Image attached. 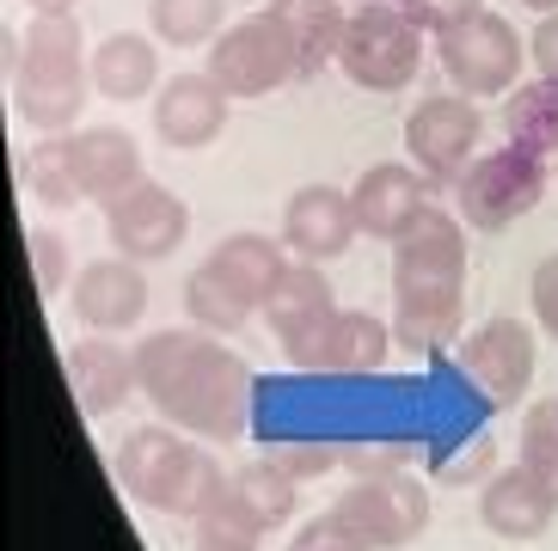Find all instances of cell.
Segmentation results:
<instances>
[{
  "instance_id": "3957f363",
  "label": "cell",
  "mask_w": 558,
  "mask_h": 551,
  "mask_svg": "<svg viewBox=\"0 0 558 551\" xmlns=\"http://www.w3.org/2000/svg\"><path fill=\"white\" fill-rule=\"evenodd\" d=\"M111 478L130 503L172 515V521H197L228 490L221 460L203 441H184V429H172V423H142L130 436H117Z\"/></svg>"
},
{
  "instance_id": "ab89813d",
  "label": "cell",
  "mask_w": 558,
  "mask_h": 551,
  "mask_svg": "<svg viewBox=\"0 0 558 551\" xmlns=\"http://www.w3.org/2000/svg\"><path fill=\"white\" fill-rule=\"evenodd\" d=\"M25 7H32V13H74L81 0H25Z\"/></svg>"
},
{
  "instance_id": "e0dca14e",
  "label": "cell",
  "mask_w": 558,
  "mask_h": 551,
  "mask_svg": "<svg viewBox=\"0 0 558 551\" xmlns=\"http://www.w3.org/2000/svg\"><path fill=\"white\" fill-rule=\"evenodd\" d=\"M154 130L179 154L209 147L215 135L228 130V93H221V81H215L209 68L203 74H172L160 86V98H154Z\"/></svg>"
},
{
  "instance_id": "cb8c5ba5",
  "label": "cell",
  "mask_w": 558,
  "mask_h": 551,
  "mask_svg": "<svg viewBox=\"0 0 558 551\" xmlns=\"http://www.w3.org/2000/svg\"><path fill=\"white\" fill-rule=\"evenodd\" d=\"M160 81V49L142 32H111L99 49H93V93L111 98V105H135L148 98Z\"/></svg>"
},
{
  "instance_id": "7402d4cb",
  "label": "cell",
  "mask_w": 558,
  "mask_h": 551,
  "mask_svg": "<svg viewBox=\"0 0 558 551\" xmlns=\"http://www.w3.org/2000/svg\"><path fill=\"white\" fill-rule=\"evenodd\" d=\"M466 325V289H405L393 294V338L411 356H442L448 343H460Z\"/></svg>"
},
{
  "instance_id": "d6986e66",
  "label": "cell",
  "mask_w": 558,
  "mask_h": 551,
  "mask_svg": "<svg viewBox=\"0 0 558 551\" xmlns=\"http://www.w3.org/2000/svg\"><path fill=\"white\" fill-rule=\"evenodd\" d=\"M553 515H558V490L522 460L504 466L492 485L478 490V521L497 539H541L553 527Z\"/></svg>"
},
{
  "instance_id": "484cf974",
  "label": "cell",
  "mask_w": 558,
  "mask_h": 551,
  "mask_svg": "<svg viewBox=\"0 0 558 551\" xmlns=\"http://www.w3.org/2000/svg\"><path fill=\"white\" fill-rule=\"evenodd\" d=\"M270 13L289 25V37L301 44V68L319 74V68L338 56L344 44V13H338V0H270Z\"/></svg>"
},
{
  "instance_id": "44dd1931",
  "label": "cell",
  "mask_w": 558,
  "mask_h": 551,
  "mask_svg": "<svg viewBox=\"0 0 558 551\" xmlns=\"http://www.w3.org/2000/svg\"><path fill=\"white\" fill-rule=\"evenodd\" d=\"M393 343H399L393 325H380L375 313H362V307H338V319L326 325V338L307 350L301 368H313V374H375V368H387Z\"/></svg>"
},
{
  "instance_id": "7c38bea8",
  "label": "cell",
  "mask_w": 558,
  "mask_h": 551,
  "mask_svg": "<svg viewBox=\"0 0 558 551\" xmlns=\"http://www.w3.org/2000/svg\"><path fill=\"white\" fill-rule=\"evenodd\" d=\"M405 289H466V221L429 203L393 240V294Z\"/></svg>"
},
{
  "instance_id": "d6a6232c",
  "label": "cell",
  "mask_w": 558,
  "mask_h": 551,
  "mask_svg": "<svg viewBox=\"0 0 558 551\" xmlns=\"http://www.w3.org/2000/svg\"><path fill=\"white\" fill-rule=\"evenodd\" d=\"M264 454L277 460L289 478H326L331 466H344V448H331V441H301V436H277V441H264Z\"/></svg>"
},
{
  "instance_id": "7a4b0ae2",
  "label": "cell",
  "mask_w": 558,
  "mask_h": 551,
  "mask_svg": "<svg viewBox=\"0 0 558 551\" xmlns=\"http://www.w3.org/2000/svg\"><path fill=\"white\" fill-rule=\"evenodd\" d=\"M86 86H93V62L81 49L74 13H32L25 32L7 37V93L37 135L74 130L86 111Z\"/></svg>"
},
{
  "instance_id": "60d3db41",
  "label": "cell",
  "mask_w": 558,
  "mask_h": 551,
  "mask_svg": "<svg viewBox=\"0 0 558 551\" xmlns=\"http://www.w3.org/2000/svg\"><path fill=\"white\" fill-rule=\"evenodd\" d=\"M527 7H534V13H558V0H527Z\"/></svg>"
},
{
  "instance_id": "5bb4252c",
  "label": "cell",
  "mask_w": 558,
  "mask_h": 551,
  "mask_svg": "<svg viewBox=\"0 0 558 551\" xmlns=\"http://www.w3.org/2000/svg\"><path fill=\"white\" fill-rule=\"evenodd\" d=\"M68 147V172H74V191L86 203H111L123 196L130 184H142V147H135L130 130H117V123H86V130H68L62 135Z\"/></svg>"
},
{
  "instance_id": "6da1fadb",
  "label": "cell",
  "mask_w": 558,
  "mask_h": 551,
  "mask_svg": "<svg viewBox=\"0 0 558 551\" xmlns=\"http://www.w3.org/2000/svg\"><path fill=\"white\" fill-rule=\"evenodd\" d=\"M135 387L172 429L197 441H240L252 423V368L203 325L135 343Z\"/></svg>"
},
{
  "instance_id": "b9f144b4",
  "label": "cell",
  "mask_w": 558,
  "mask_h": 551,
  "mask_svg": "<svg viewBox=\"0 0 558 551\" xmlns=\"http://www.w3.org/2000/svg\"><path fill=\"white\" fill-rule=\"evenodd\" d=\"M553 184H558V172H553Z\"/></svg>"
},
{
  "instance_id": "f1b7e54d",
  "label": "cell",
  "mask_w": 558,
  "mask_h": 551,
  "mask_svg": "<svg viewBox=\"0 0 558 551\" xmlns=\"http://www.w3.org/2000/svg\"><path fill=\"white\" fill-rule=\"evenodd\" d=\"M13 172H19V184H25V196L50 203V209H68V203H81V191H74V172H68V147H62V135H37V142L13 160Z\"/></svg>"
},
{
  "instance_id": "ffe728a7",
  "label": "cell",
  "mask_w": 558,
  "mask_h": 551,
  "mask_svg": "<svg viewBox=\"0 0 558 551\" xmlns=\"http://www.w3.org/2000/svg\"><path fill=\"white\" fill-rule=\"evenodd\" d=\"M62 374H68V392H74L81 417H111L130 392H142V387H135V356L123 350V343H111L105 331L68 343Z\"/></svg>"
},
{
  "instance_id": "8fae6325",
  "label": "cell",
  "mask_w": 558,
  "mask_h": 551,
  "mask_svg": "<svg viewBox=\"0 0 558 551\" xmlns=\"http://www.w3.org/2000/svg\"><path fill=\"white\" fill-rule=\"evenodd\" d=\"M454 356H460V374H466L492 405H515L527 392V380H534V368H541L534 331H527L522 319H509V313L485 319L473 338H460Z\"/></svg>"
},
{
  "instance_id": "ba28073f",
  "label": "cell",
  "mask_w": 558,
  "mask_h": 551,
  "mask_svg": "<svg viewBox=\"0 0 558 551\" xmlns=\"http://www.w3.org/2000/svg\"><path fill=\"white\" fill-rule=\"evenodd\" d=\"M436 56H442V74L454 81V93L466 98H509L522 86V32L492 7L436 37Z\"/></svg>"
},
{
  "instance_id": "4fadbf2b",
  "label": "cell",
  "mask_w": 558,
  "mask_h": 551,
  "mask_svg": "<svg viewBox=\"0 0 558 551\" xmlns=\"http://www.w3.org/2000/svg\"><path fill=\"white\" fill-rule=\"evenodd\" d=\"M356 233V203H350V191H331V184H301L282 209V240L301 264H338Z\"/></svg>"
},
{
  "instance_id": "4316f807",
  "label": "cell",
  "mask_w": 558,
  "mask_h": 551,
  "mask_svg": "<svg viewBox=\"0 0 558 551\" xmlns=\"http://www.w3.org/2000/svg\"><path fill=\"white\" fill-rule=\"evenodd\" d=\"M191 527H197V539H191L197 551H258L264 534H270L258 509L233 490V478H228V490H221V497H215L197 521H191Z\"/></svg>"
},
{
  "instance_id": "9c48e42d",
  "label": "cell",
  "mask_w": 558,
  "mask_h": 551,
  "mask_svg": "<svg viewBox=\"0 0 558 551\" xmlns=\"http://www.w3.org/2000/svg\"><path fill=\"white\" fill-rule=\"evenodd\" d=\"M105 233H111L117 258H135V264H160L172 258L191 233V209H184L179 191H166L160 179H142L130 184L123 196L105 203Z\"/></svg>"
},
{
  "instance_id": "f546056e",
  "label": "cell",
  "mask_w": 558,
  "mask_h": 551,
  "mask_svg": "<svg viewBox=\"0 0 558 551\" xmlns=\"http://www.w3.org/2000/svg\"><path fill=\"white\" fill-rule=\"evenodd\" d=\"M233 490L264 515V527H282V521H295V509H301V478H289L270 454L246 460V466L233 472Z\"/></svg>"
},
{
  "instance_id": "8992f818",
  "label": "cell",
  "mask_w": 558,
  "mask_h": 551,
  "mask_svg": "<svg viewBox=\"0 0 558 551\" xmlns=\"http://www.w3.org/2000/svg\"><path fill=\"white\" fill-rule=\"evenodd\" d=\"M209 74L221 81L228 98H264L277 93L289 81H307V68H301V44L289 37L270 7L252 19H233L228 32L209 44Z\"/></svg>"
},
{
  "instance_id": "d4e9b609",
  "label": "cell",
  "mask_w": 558,
  "mask_h": 551,
  "mask_svg": "<svg viewBox=\"0 0 558 551\" xmlns=\"http://www.w3.org/2000/svg\"><path fill=\"white\" fill-rule=\"evenodd\" d=\"M504 130L515 147H527V154H558V81H527L515 86V93L504 98Z\"/></svg>"
},
{
  "instance_id": "ac0fdd59",
  "label": "cell",
  "mask_w": 558,
  "mask_h": 551,
  "mask_svg": "<svg viewBox=\"0 0 558 551\" xmlns=\"http://www.w3.org/2000/svg\"><path fill=\"white\" fill-rule=\"evenodd\" d=\"M429 191H436V184H429L417 166L380 160V166H368V172L356 179L350 203H356V221H362V233H368V240H387V245H393L399 233H405L411 221L429 209Z\"/></svg>"
},
{
  "instance_id": "603a6c76",
  "label": "cell",
  "mask_w": 558,
  "mask_h": 551,
  "mask_svg": "<svg viewBox=\"0 0 558 551\" xmlns=\"http://www.w3.org/2000/svg\"><path fill=\"white\" fill-rule=\"evenodd\" d=\"M215 276L228 282L246 307H270V294H277V282L289 276V264H282V245L264 240V233H228V240L215 245L209 258Z\"/></svg>"
},
{
  "instance_id": "74e56055",
  "label": "cell",
  "mask_w": 558,
  "mask_h": 551,
  "mask_svg": "<svg viewBox=\"0 0 558 551\" xmlns=\"http://www.w3.org/2000/svg\"><path fill=\"white\" fill-rule=\"evenodd\" d=\"M289 551H356V546H350V534L338 527V515L326 509V515H313L307 527L289 539Z\"/></svg>"
},
{
  "instance_id": "836d02e7",
  "label": "cell",
  "mask_w": 558,
  "mask_h": 551,
  "mask_svg": "<svg viewBox=\"0 0 558 551\" xmlns=\"http://www.w3.org/2000/svg\"><path fill=\"white\" fill-rule=\"evenodd\" d=\"M32 282H37V294H56V289H68V240L56 228H32Z\"/></svg>"
},
{
  "instance_id": "5b68a950",
  "label": "cell",
  "mask_w": 558,
  "mask_h": 551,
  "mask_svg": "<svg viewBox=\"0 0 558 551\" xmlns=\"http://www.w3.org/2000/svg\"><path fill=\"white\" fill-rule=\"evenodd\" d=\"M546 184H553V172H546L541 154H527V147H492V154H478L466 172L454 179V209L466 228L478 233H504L509 221H522V215L541 209Z\"/></svg>"
},
{
  "instance_id": "30bf717a",
  "label": "cell",
  "mask_w": 558,
  "mask_h": 551,
  "mask_svg": "<svg viewBox=\"0 0 558 551\" xmlns=\"http://www.w3.org/2000/svg\"><path fill=\"white\" fill-rule=\"evenodd\" d=\"M478 130H485V123H478V105L466 93L424 98V105L405 117V154L429 184H454L460 172L478 160Z\"/></svg>"
},
{
  "instance_id": "1f68e13d",
  "label": "cell",
  "mask_w": 558,
  "mask_h": 551,
  "mask_svg": "<svg viewBox=\"0 0 558 551\" xmlns=\"http://www.w3.org/2000/svg\"><path fill=\"white\" fill-rule=\"evenodd\" d=\"M522 466H534L558 490V399H541L522 423Z\"/></svg>"
},
{
  "instance_id": "f35d334b",
  "label": "cell",
  "mask_w": 558,
  "mask_h": 551,
  "mask_svg": "<svg viewBox=\"0 0 558 551\" xmlns=\"http://www.w3.org/2000/svg\"><path fill=\"white\" fill-rule=\"evenodd\" d=\"M527 56H534V68H541L546 81H558V13H546L541 25H534V37H527Z\"/></svg>"
},
{
  "instance_id": "83f0119b",
  "label": "cell",
  "mask_w": 558,
  "mask_h": 551,
  "mask_svg": "<svg viewBox=\"0 0 558 551\" xmlns=\"http://www.w3.org/2000/svg\"><path fill=\"white\" fill-rule=\"evenodd\" d=\"M184 313H191L203 331H215V338H240L258 307H246V301H240V294H233L209 264H197V270L184 276Z\"/></svg>"
},
{
  "instance_id": "2e32d148",
  "label": "cell",
  "mask_w": 558,
  "mask_h": 551,
  "mask_svg": "<svg viewBox=\"0 0 558 551\" xmlns=\"http://www.w3.org/2000/svg\"><path fill=\"white\" fill-rule=\"evenodd\" d=\"M264 319H270V338L282 343V356L301 368L307 350L326 338V325L338 319V301H331L326 270H319V264H289V276L277 282L270 307H264Z\"/></svg>"
},
{
  "instance_id": "e575fe53",
  "label": "cell",
  "mask_w": 558,
  "mask_h": 551,
  "mask_svg": "<svg viewBox=\"0 0 558 551\" xmlns=\"http://www.w3.org/2000/svg\"><path fill=\"white\" fill-rule=\"evenodd\" d=\"M411 454H417L411 441H350L344 466L356 472V478H380V472H405Z\"/></svg>"
},
{
  "instance_id": "9a60e30c",
  "label": "cell",
  "mask_w": 558,
  "mask_h": 551,
  "mask_svg": "<svg viewBox=\"0 0 558 551\" xmlns=\"http://www.w3.org/2000/svg\"><path fill=\"white\" fill-rule=\"evenodd\" d=\"M68 307L86 331H130L142 313H148V276L135 258H99L86 264L74 282H68Z\"/></svg>"
},
{
  "instance_id": "4dcf8cb0",
  "label": "cell",
  "mask_w": 558,
  "mask_h": 551,
  "mask_svg": "<svg viewBox=\"0 0 558 551\" xmlns=\"http://www.w3.org/2000/svg\"><path fill=\"white\" fill-rule=\"evenodd\" d=\"M148 19H154V37L160 44H179V49H197L215 44L228 32V0H148Z\"/></svg>"
},
{
  "instance_id": "52a82bcc",
  "label": "cell",
  "mask_w": 558,
  "mask_h": 551,
  "mask_svg": "<svg viewBox=\"0 0 558 551\" xmlns=\"http://www.w3.org/2000/svg\"><path fill=\"white\" fill-rule=\"evenodd\" d=\"M338 527L350 534L356 551H399L429 527V485L405 478V472H380V478H356V485L331 503Z\"/></svg>"
},
{
  "instance_id": "8d00e7d4",
  "label": "cell",
  "mask_w": 558,
  "mask_h": 551,
  "mask_svg": "<svg viewBox=\"0 0 558 551\" xmlns=\"http://www.w3.org/2000/svg\"><path fill=\"white\" fill-rule=\"evenodd\" d=\"M527 301H534V319L558 338V252H546V258L534 264V276H527Z\"/></svg>"
},
{
  "instance_id": "d590c367",
  "label": "cell",
  "mask_w": 558,
  "mask_h": 551,
  "mask_svg": "<svg viewBox=\"0 0 558 551\" xmlns=\"http://www.w3.org/2000/svg\"><path fill=\"white\" fill-rule=\"evenodd\" d=\"M399 7L424 25V37H442V32H454L460 19L485 13V0H399Z\"/></svg>"
},
{
  "instance_id": "277c9868",
  "label": "cell",
  "mask_w": 558,
  "mask_h": 551,
  "mask_svg": "<svg viewBox=\"0 0 558 551\" xmlns=\"http://www.w3.org/2000/svg\"><path fill=\"white\" fill-rule=\"evenodd\" d=\"M338 68L362 93H405L417 81V68H424V25L399 0H368L344 19Z\"/></svg>"
}]
</instances>
